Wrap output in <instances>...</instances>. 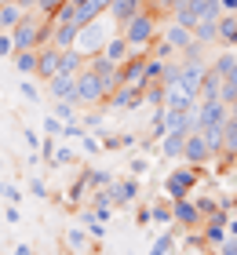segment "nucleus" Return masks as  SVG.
Returning <instances> with one entry per match:
<instances>
[{
	"label": "nucleus",
	"instance_id": "a878e982",
	"mask_svg": "<svg viewBox=\"0 0 237 255\" xmlns=\"http://www.w3.org/2000/svg\"><path fill=\"white\" fill-rule=\"evenodd\" d=\"M47 22H55V26H77V4H69V0H66V4L58 7Z\"/></svg>",
	"mask_w": 237,
	"mask_h": 255
},
{
	"label": "nucleus",
	"instance_id": "a211bd4d",
	"mask_svg": "<svg viewBox=\"0 0 237 255\" xmlns=\"http://www.w3.org/2000/svg\"><path fill=\"white\" fill-rule=\"evenodd\" d=\"M73 37H77V26H55L51 22V33H47V44L58 51H66V48H73Z\"/></svg>",
	"mask_w": 237,
	"mask_h": 255
},
{
	"label": "nucleus",
	"instance_id": "393cba45",
	"mask_svg": "<svg viewBox=\"0 0 237 255\" xmlns=\"http://www.w3.org/2000/svg\"><path fill=\"white\" fill-rule=\"evenodd\" d=\"M80 223H84V230H88V234H91L95 241H99V237H106V226H102V219L95 215L91 208H84V212H80Z\"/></svg>",
	"mask_w": 237,
	"mask_h": 255
},
{
	"label": "nucleus",
	"instance_id": "4be33fe9",
	"mask_svg": "<svg viewBox=\"0 0 237 255\" xmlns=\"http://www.w3.org/2000/svg\"><path fill=\"white\" fill-rule=\"evenodd\" d=\"M194 40H201V44L219 40V18H201L197 26H194Z\"/></svg>",
	"mask_w": 237,
	"mask_h": 255
},
{
	"label": "nucleus",
	"instance_id": "1a4fd4ad",
	"mask_svg": "<svg viewBox=\"0 0 237 255\" xmlns=\"http://www.w3.org/2000/svg\"><path fill=\"white\" fill-rule=\"evenodd\" d=\"M110 201H113V208H132L139 201V179L128 175L121 182H113V186H110Z\"/></svg>",
	"mask_w": 237,
	"mask_h": 255
},
{
	"label": "nucleus",
	"instance_id": "09e8293b",
	"mask_svg": "<svg viewBox=\"0 0 237 255\" xmlns=\"http://www.w3.org/2000/svg\"><path fill=\"white\" fill-rule=\"evenodd\" d=\"M11 255H33V248L26 245V241H22V245H15V252H11Z\"/></svg>",
	"mask_w": 237,
	"mask_h": 255
},
{
	"label": "nucleus",
	"instance_id": "9b49d317",
	"mask_svg": "<svg viewBox=\"0 0 237 255\" xmlns=\"http://www.w3.org/2000/svg\"><path fill=\"white\" fill-rule=\"evenodd\" d=\"M55 73H58V48H51V44H40V48H37V73H33V77H40L44 84H47Z\"/></svg>",
	"mask_w": 237,
	"mask_h": 255
},
{
	"label": "nucleus",
	"instance_id": "ddd939ff",
	"mask_svg": "<svg viewBox=\"0 0 237 255\" xmlns=\"http://www.w3.org/2000/svg\"><path fill=\"white\" fill-rule=\"evenodd\" d=\"M146 4H150V0H113L106 15H110V18L117 22V26H124V22L132 18V15H139V11L146 7Z\"/></svg>",
	"mask_w": 237,
	"mask_h": 255
},
{
	"label": "nucleus",
	"instance_id": "c85d7f7f",
	"mask_svg": "<svg viewBox=\"0 0 237 255\" xmlns=\"http://www.w3.org/2000/svg\"><path fill=\"white\" fill-rule=\"evenodd\" d=\"M84 179H88V190L95 186V190H106V186H113V175H110V171H84Z\"/></svg>",
	"mask_w": 237,
	"mask_h": 255
},
{
	"label": "nucleus",
	"instance_id": "72a5a7b5",
	"mask_svg": "<svg viewBox=\"0 0 237 255\" xmlns=\"http://www.w3.org/2000/svg\"><path fill=\"white\" fill-rule=\"evenodd\" d=\"M80 149H84V153H102V142H99V135H80Z\"/></svg>",
	"mask_w": 237,
	"mask_h": 255
},
{
	"label": "nucleus",
	"instance_id": "6ab92c4d",
	"mask_svg": "<svg viewBox=\"0 0 237 255\" xmlns=\"http://www.w3.org/2000/svg\"><path fill=\"white\" fill-rule=\"evenodd\" d=\"M88 66V59L80 51H73V48H66V51H58V73H80V69Z\"/></svg>",
	"mask_w": 237,
	"mask_h": 255
},
{
	"label": "nucleus",
	"instance_id": "e433bc0d",
	"mask_svg": "<svg viewBox=\"0 0 237 255\" xmlns=\"http://www.w3.org/2000/svg\"><path fill=\"white\" fill-rule=\"evenodd\" d=\"M62 4H66V0H37V11H40L44 18H51V15H55V11L62 7Z\"/></svg>",
	"mask_w": 237,
	"mask_h": 255
},
{
	"label": "nucleus",
	"instance_id": "473e14b6",
	"mask_svg": "<svg viewBox=\"0 0 237 255\" xmlns=\"http://www.w3.org/2000/svg\"><path fill=\"white\" fill-rule=\"evenodd\" d=\"M66 164H73V149L55 146V153H51V168H66Z\"/></svg>",
	"mask_w": 237,
	"mask_h": 255
},
{
	"label": "nucleus",
	"instance_id": "c756f323",
	"mask_svg": "<svg viewBox=\"0 0 237 255\" xmlns=\"http://www.w3.org/2000/svg\"><path fill=\"white\" fill-rule=\"evenodd\" d=\"M234 62H237V55H234V51H223V55H219V59H216V62H212V69H216V73H219V77H227V73H230V69H234Z\"/></svg>",
	"mask_w": 237,
	"mask_h": 255
},
{
	"label": "nucleus",
	"instance_id": "bb28decb",
	"mask_svg": "<svg viewBox=\"0 0 237 255\" xmlns=\"http://www.w3.org/2000/svg\"><path fill=\"white\" fill-rule=\"evenodd\" d=\"M55 117L69 124V121H77V102L73 99H55Z\"/></svg>",
	"mask_w": 237,
	"mask_h": 255
},
{
	"label": "nucleus",
	"instance_id": "dca6fc26",
	"mask_svg": "<svg viewBox=\"0 0 237 255\" xmlns=\"http://www.w3.org/2000/svg\"><path fill=\"white\" fill-rule=\"evenodd\" d=\"M102 55H106L110 62H117V66H121V62H128V59H132V48H128V40L121 37V33H117V37H110V40H106Z\"/></svg>",
	"mask_w": 237,
	"mask_h": 255
},
{
	"label": "nucleus",
	"instance_id": "a19ab883",
	"mask_svg": "<svg viewBox=\"0 0 237 255\" xmlns=\"http://www.w3.org/2000/svg\"><path fill=\"white\" fill-rule=\"evenodd\" d=\"M146 171H150V160H146V157H135V160H132V175L139 179V175H146Z\"/></svg>",
	"mask_w": 237,
	"mask_h": 255
},
{
	"label": "nucleus",
	"instance_id": "f8f14e48",
	"mask_svg": "<svg viewBox=\"0 0 237 255\" xmlns=\"http://www.w3.org/2000/svg\"><path fill=\"white\" fill-rule=\"evenodd\" d=\"M161 40H168L175 51H186L194 44V29L179 26V22H168V26H161Z\"/></svg>",
	"mask_w": 237,
	"mask_h": 255
},
{
	"label": "nucleus",
	"instance_id": "3c124183",
	"mask_svg": "<svg viewBox=\"0 0 237 255\" xmlns=\"http://www.w3.org/2000/svg\"><path fill=\"white\" fill-rule=\"evenodd\" d=\"M0 241H4V226H0Z\"/></svg>",
	"mask_w": 237,
	"mask_h": 255
},
{
	"label": "nucleus",
	"instance_id": "cd10ccee",
	"mask_svg": "<svg viewBox=\"0 0 237 255\" xmlns=\"http://www.w3.org/2000/svg\"><path fill=\"white\" fill-rule=\"evenodd\" d=\"M175 252V234L168 230V234H161L157 241H153V248H150V255H172Z\"/></svg>",
	"mask_w": 237,
	"mask_h": 255
},
{
	"label": "nucleus",
	"instance_id": "58836bf2",
	"mask_svg": "<svg viewBox=\"0 0 237 255\" xmlns=\"http://www.w3.org/2000/svg\"><path fill=\"white\" fill-rule=\"evenodd\" d=\"M15 55V40H11V33L0 29V59H11Z\"/></svg>",
	"mask_w": 237,
	"mask_h": 255
},
{
	"label": "nucleus",
	"instance_id": "37998d69",
	"mask_svg": "<svg viewBox=\"0 0 237 255\" xmlns=\"http://www.w3.org/2000/svg\"><path fill=\"white\" fill-rule=\"evenodd\" d=\"M150 223H153V215H150V204H146L135 212V226H150Z\"/></svg>",
	"mask_w": 237,
	"mask_h": 255
},
{
	"label": "nucleus",
	"instance_id": "20e7f679",
	"mask_svg": "<svg viewBox=\"0 0 237 255\" xmlns=\"http://www.w3.org/2000/svg\"><path fill=\"white\" fill-rule=\"evenodd\" d=\"M197 179H201V168L175 164L168 175H164V197H168V201H186V197L197 190Z\"/></svg>",
	"mask_w": 237,
	"mask_h": 255
},
{
	"label": "nucleus",
	"instance_id": "c03bdc74",
	"mask_svg": "<svg viewBox=\"0 0 237 255\" xmlns=\"http://www.w3.org/2000/svg\"><path fill=\"white\" fill-rule=\"evenodd\" d=\"M219 255H237V237H227L219 245Z\"/></svg>",
	"mask_w": 237,
	"mask_h": 255
},
{
	"label": "nucleus",
	"instance_id": "49530a36",
	"mask_svg": "<svg viewBox=\"0 0 237 255\" xmlns=\"http://www.w3.org/2000/svg\"><path fill=\"white\" fill-rule=\"evenodd\" d=\"M227 237H237V212L227 215Z\"/></svg>",
	"mask_w": 237,
	"mask_h": 255
},
{
	"label": "nucleus",
	"instance_id": "2f4dec72",
	"mask_svg": "<svg viewBox=\"0 0 237 255\" xmlns=\"http://www.w3.org/2000/svg\"><path fill=\"white\" fill-rule=\"evenodd\" d=\"M62 128H66V124L58 121L55 113H47V117H44V135H47V138H62Z\"/></svg>",
	"mask_w": 237,
	"mask_h": 255
},
{
	"label": "nucleus",
	"instance_id": "5701e85b",
	"mask_svg": "<svg viewBox=\"0 0 237 255\" xmlns=\"http://www.w3.org/2000/svg\"><path fill=\"white\" fill-rule=\"evenodd\" d=\"M219 40L227 48L237 44V15H219Z\"/></svg>",
	"mask_w": 237,
	"mask_h": 255
},
{
	"label": "nucleus",
	"instance_id": "b1692460",
	"mask_svg": "<svg viewBox=\"0 0 237 255\" xmlns=\"http://www.w3.org/2000/svg\"><path fill=\"white\" fill-rule=\"evenodd\" d=\"M62 241H66L69 252H84V248H88V230H84V226H69L66 234H62Z\"/></svg>",
	"mask_w": 237,
	"mask_h": 255
},
{
	"label": "nucleus",
	"instance_id": "a18cd8bd",
	"mask_svg": "<svg viewBox=\"0 0 237 255\" xmlns=\"http://www.w3.org/2000/svg\"><path fill=\"white\" fill-rule=\"evenodd\" d=\"M219 7H223V15H237V0H219Z\"/></svg>",
	"mask_w": 237,
	"mask_h": 255
},
{
	"label": "nucleus",
	"instance_id": "8fccbe9b",
	"mask_svg": "<svg viewBox=\"0 0 237 255\" xmlns=\"http://www.w3.org/2000/svg\"><path fill=\"white\" fill-rule=\"evenodd\" d=\"M18 7H26V11H37V0H15Z\"/></svg>",
	"mask_w": 237,
	"mask_h": 255
},
{
	"label": "nucleus",
	"instance_id": "de8ad7c7",
	"mask_svg": "<svg viewBox=\"0 0 237 255\" xmlns=\"http://www.w3.org/2000/svg\"><path fill=\"white\" fill-rule=\"evenodd\" d=\"M102 124V113H88L84 117V128H99Z\"/></svg>",
	"mask_w": 237,
	"mask_h": 255
},
{
	"label": "nucleus",
	"instance_id": "423d86ee",
	"mask_svg": "<svg viewBox=\"0 0 237 255\" xmlns=\"http://www.w3.org/2000/svg\"><path fill=\"white\" fill-rule=\"evenodd\" d=\"M230 117V106L223 99H197L194 102V128H223Z\"/></svg>",
	"mask_w": 237,
	"mask_h": 255
},
{
	"label": "nucleus",
	"instance_id": "9d476101",
	"mask_svg": "<svg viewBox=\"0 0 237 255\" xmlns=\"http://www.w3.org/2000/svg\"><path fill=\"white\" fill-rule=\"evenodd\" d=\"M201 219H205V215H201L197 201H190V197H186V201H172V223H179L183 230H194Z\"/></svg>",
	"mask_w": 237,
	"mask_h": 255
},
{
	"label": "nucleus",
	"instance_id": "ea45409f",
	"mask_svg": "<svg viewBox=\"0 0 237 255\" xmlns=\"http://www.w3.org/2000/svg\"><path fill=\"white\" fill-rule=\"evenodd\" d=\"M29 197H51L44 186V179H29Z\"/></svg>",
	"mask_w": 237,
	"mask_h": 255
},
{
	"label": "nucleus",
	"instance_id": "4c0bfd02",
	"mask_svg": "<svg viewBox=\"0 0 237 255\" xmlns=\"http://www.w3.org/2000/svg\"><path fill=\"white\" fill-rule=\"evenodd\" d=\"M22 138H26V149H29V153H40L44 135H37V131H29V128H26V131H22Z\"/></svg>",
	"mask_w": 237,
	"mask_h": 255
},
{
	"label": "nucleus",
	"instance_id": "0eeeda50",
	"mask_svg": "<svg viewBox=\"0 0 237 255\" xmlns=\"http://www.w3.org/2000/svg\"><path fill=\"white\" fill-rule=\"evenodd\" d=\"M183 160L190 168H201V164H208L212 160V149H208V142H205V135L197 131H186V146H183Z\"/></svg>",
	"mask_w": 237,
	"mask_h": 255
},
{
	"label": "nucleus",
	"instance_id": "2eb2a0df",
	"mask_svg": "<svg viewBox=\"0 0 237 255\" xmlns=\"http://www.w3.org/2000/svg\"><path fill=\"white\" fill-rule=\"evenodd\" d=\"M73 84H77L73 73H55L47 80V95L51 99H73Z\"/></svg>",
	"mask_w": 237,
	"mask_h": 255
},
{
	"label": "nucleus",
	"instance_id": "f03ea898",
	"mask_svg": "<svg viewBox=\"0 0 237 255\" xmlns=\"http://www.w3.org/2000/svg\"><path fill=\"white\" fill-rule=\"evenodd\" d=\"M113 37V18L110 15H99V18H91L88 26H80L77 29V37H73V51H80L84 59H91V55H102L106 48V40Z\"/></svg>",
	"mask_w": 237,
	"mask_h": 255
},
{
	"label": "nucleus",
	"instance_id": "603ef678",
	"mask_svg": "<svg viewBox=\"0 0 237 255\" xmlns=\"http://www.w3.org/2000/svg\"><path fill=\"white\" fill-rule=\"evenodd\" d=\"M234 55H237V44H234Z\"/></svg>",
	"mask_w": 237,
	"mask_h": 255
},
{
	"label": "nucleus",
	"instance_id": "aec40b11",
	"mask_svg": "<svg viewBox=\"0 0 237 255\" xmlns=\"http://www.w3.org/2000/svg\"><path fill=\"white\" fill-rule=\"evenodd\" d=\"M22 15H26V7H18L15 0H11V4H0V29L11 33V29L22 22Z\"/></svg>",
	"mask_w": 237,
	"mask_h": 255
},
{
	"label": "nucleus",
	"instance_id": "f704fd0d",
	"mask_svg": "<svg viewBox=\"0 0 237 255\" xmlns=\"http://www.w3.org/2000/svg\"><path fill=\"white\" fill-rule=\"evenodd\" d=\"M0 197H4L7 204H18L22 201V190L15 186V182H4V186H0Z\"/></svg>",
	"mask_w": 237,
	"mask_h": 255
},
{
	"label": "nucleus",
	"instance_id": "7c9ffc66",
	"mask_svg": "<svg viewBox=\"0 0 237 255\" xmlns=\"http://www.w3.org/2000/svg\"><path fill=\"white\" fill-rule=\"evenodd\" d=\"M150 215H153V223L168 226V223H172V201H168V204H150Z\"/></svg>",
	"mask_w": 237,
	"mask_h": 255
},
{
	"label": "nucleus",
	"instance_id": "7ed1b4c3",
	"mask_svg": "<svg viewBox=\"0 0 237 255\" xmlns=\"http://www.w3.org/2000/svg\"><path fill=\"white\" fill-rule=\"evenodd\" d=\"M47 33H51V22H47L40 11H26L22 22L11 29V40H15V51H29V48H40L47 44Z\"/></svg>",
	"mask_w": 237,
	"mask_h": 255
},
{
	"label": "nucleus",
	"instance_id": "f257e3e1",
	"mask_svg": "<svg viewBox=\"0 0 237 255\" xmlns=\"http://www.w3.org/2000/svg\"><path fill=\"white\" fill-rule=\"evenodd\" d=\"M117 33L128 40L132 55H150V44L161 37V22H157V15H153L150 7H142L139 15H132L124 22V26H117Z\"/></svg>",
	"mask_w": 237,
	"mask_h": 255
},
{
	"label": "nucleus",
	"instance_id": "f3484780",
	"mask_svg": "<svg viewBox=\"0 0 237 255\" xmlns=\"http://www.w3.org/2000/svg\"><path fill=\"white\" fill-rule=\"evenodd\" d=\"M223 157L237 160V113H230L223 121Z\"/></svg>",
	"mask_w": 237,
	"mask_h": 255
},
{
	"label": "nucleus",
	"instance_id": "c9c22d12",
	"mask_svg": "<svg viewBox=\"0 0 237 255\" xmlns=\"http://www.w3.org/2000/svg\"><path fill=\"white\" fill-rule=\"evenodd\" d=\"M18 91H22V99H29V102H40V91L33 80H18Z\"/></svg>",
	"mask_w": 237,
	"mask_h": 255
},
{
	"label": "nucleus",
	"instance_id": "412c9836",
	"mask_svg": "<svg viewBox=\"0 0 237 255\" xmlns=\"http://www.w3.org/2000/svg\"><path fill=\"white\" fill-rule=\"evenodd\" d=\"M11 62H15V69H18L22 77H33V73H37V48L15 51V55H11Z\"/></svg>",
	"mask_w": 237,
	"mask_h": 255
},
{
	"label": "nucleus",
	"instance_id": "4468645a",
	"mask_svg": "<svg viewBox=\"0 0 237 255\" xmlns=\"http://www.w3.org/2000/svg\"><path fill=\"white\" fill-rule=\"evenodd\" d=\"M183 146H186V131H164L161 135V153L168 160H183Z\"/></svg>",
	"mask_w": 237,
	"mask_h": 255
},
{
	"label": "nucleus",
	"instance_id": "39448f33",
	"mask_svg": "<svg viewBox=\"0 0 237 255\" xmlns=\"http://www.w3.org/2000/svg\"><path fill=\"white\" fill-rule=\"evenodd\" d=\"M73 102L77 106H99V102H106V88H102V80H99V73H95L91 66H84L77 73V84H73Z\"/></svg>",
	"mask_w": 237,
	"mask_h": 255
},
{
	"label": "nucleus",
	"instance_id": "6e6552de",
	"mask_svg": "<svg viewBox=\"0 0 237 255\" xmlns=\"http://www.w3.org/2000/svg\"><path fill=\"white\" fill-rule=\"evenodd\" d=\"M142 106V88L139 84H121L106 95V110H139Z\"/></svg>",
	"mask_w": 237,
	"mask_h": 255
},
{
	"label": "nucleus",
	"instance_id": "79ce46f5",
	"mask_svg": "<svg viewBox=\"0 0 237 255\" xmlns=\"http://www.w3.org/2000/svg\"><path fill=\"white\" fill-rule=\"evenodd\" d=\"M22 212H18V204H4V223H18Z\"/></svg>",
	"mask_w": 237,
	"mask_h": 255
}]
</instances>
